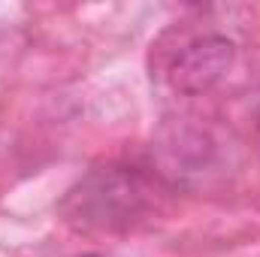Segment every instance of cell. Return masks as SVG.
<instances>
[{"label":"cell","instance_id":"1","mask_svg":"<svg viewBox=\"0 0 260 257\" xmlns=\"http://www.w3.org/2000/svg\"><path fill=\"white\" fill-rule=\"evenodd\" d=\"M148 194L151 191L142 182V176L124 173V170H109L82 185V191L76 194L79 200L76 215H82L85 224H97L106 230L130 227L145 215L148 200H151Z\"/></svg>","mask_w":260,"mask_h":257},{"label":"cell","instance_id":"2","mask_svg":"<svg viewBox=\"0 0 260 257\" xmlns=\"http://www.w3.org/2000/svg\"><path fill=\"white\" fill-rule=\"evenodd\" d=\"M236 58V46L227 37L209 34L188 43L170 64V85L182 94H203L215 88Z\"/></svg>","mask_w":260,"mask_h":257},{"label":"cell","instance_id":"3","mask_svg":"<svg viewBox=\"0 0 260 257\" xmlns=\"http://www.w3.org/2000/svg\"><path fill=\"white\" fill-rule=\"evenodd\" d=\"M82 257H100V254H82Z\"/></svg>","mask_w":260,"mask_h":257}]
</instances>
